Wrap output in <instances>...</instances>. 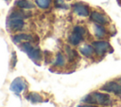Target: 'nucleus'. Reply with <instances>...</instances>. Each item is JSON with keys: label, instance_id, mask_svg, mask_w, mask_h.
I'll use <instances>...</instances> for the list:
<instances>
[{"label": "nucleus", "instance_id": "1", "mask_svg": "<svg viewBox=\"0 0 121 107\" xmlns=\"http://www.w3.org/2000/svg\"><path fill=\"white\" fill-rule=\"evenodd\" d=\"M81 101L89 104H99V105H110L112 99L110 95L101 92H93L81 99Z\"/></svg>", "mask_w": 121, "mask_h": 107}, {"label": "nucleus", "instance_id": "2", "mask_svg": "<svg viewBox=\"0 0 121 107\" xmlns=\"http://www.w3.org/2000/svg\"><path fill=\"white\" fill-rule=\"evenodd\" d=\"M25 17L26 16L24 15V12L14 11L10 13L7 21V27L10 30H13V31H18V30L23 29L25 26V22H24Z\"/></svg>", "mask_w": 121, "mask_h": 107}, {"label": "nucleus", "instance_id": "3", "mask_svg": "<svg viewBox=\"0 0 121 107\" xmlns=\"http://www.w3.org/2000/svg\"><path fill=\"white\" fill-rule=\"evenodd\" d=\"M22 49L27 54V56L32 61H34L36 62H39V61H41V59H42V52H41V50H40L39 47L33 46L30 43L26 42V43L23 44Z\"/></svg>", "mask_w": 121, "mask_h": 107}, {"label": "nucleus", "instance_id": "4", "mask_svg": "<svg viewBox=\"0 0 121 107\" xmlns=\"http://www.w3.org/2000/svg\"><path fill=\"white\" fill-rule=\"evenodd\" d=\"M84 34H85V28L81 26H76L73 29V32L68 38L69 43L72 44L73 45H78L82 41Z\"/></svg>", "mask_w": 121, "mask_h": 107}, {"label": "nucleus", "instance_id": "5", "mask_svg": "<svg viewBox=\"0 0 121 107\" xmlns=\"http://www.w3.org/2000/svg\"><path fill=\"white\" fill-rule=\"evenodd\" d=\"M26 88H27V83H26V80L21 78V77H18V78L14 79L12 80V82L10 83V86H9L10 91H12L13 93H15L17 95L24 92Z\"/></svg>", "mask_w": 121, "mask_h": 107}, {"label": "nucleus", "instance_id": "6", "mask_svg": "<svg viewBox=\"0 0 121 107\" xmlns=\"http://www.w3.org/2000/svg\"><path fill=\"white\" fill-rule=\"evenodd\" d=\"M100 89L102 91L113 93L115 95H121V84H119L115 81H109V82L103 84Z\"/></svg>", "mask_w": 121, "mask_h": 107}, {"label": "nucleus", "instance_id": "7", "mask_svg": "<svg viewBox=\"0 0 121 107\" xmlns=\"http://www.w3.org/2000/svg\"><path fill=\"white\" fill-rule=\"evenodd\" d=\"M92 45H93L95 53L97 55H100V56L105 54L108 51V49L111 47L109 43L106 42V41H95V42L93 43Z\"/></svg>", "mask_w": 121, "mask_h": 107}, {"label": "nucleus", "instance_id": "8", "mask_svg": "<svg viewBox=\"0 0 121 107\" xmlns=\"http://www.w3.org/2000/svg\"><path fill=\"white\" fill-rule=\"evenodd\" d=\"M73 9H74V11L78 15V16H83V17H86L89 15V9L87 6L83 5L82 3H76L73 5Z\"/></svg>", "mask_w": 121, "mask_h": 107}, {"label": "nucleus", "instance_id": "9", "mask_svg": "<svg viewBox=\"0 0 121 107\" xmlns=\"http://www.w3.org/2000/svg\"><path fill=\"white\" fill-rule=\"evenodd\" d=\"M90 19L93 22H95V24H99V25H105V24L108 23V20H107L106 16L103 15L102 13L98 12V11H93V12H91Z\"/></svg>", "mask_w": 121, "mask_h": 107}, {"label": "nucleus", "instance_id": "10", "mask_svg": "<svg viewBox=\"0 0 121 107\" xmlns=\"http://www.w3.org/2000/svg\"><path fill=\"white\" fill-rule=\"evenodd\" d=\"M31 40H32V37L30 35L25 34V33H23V34H17V35H14L12 37V41L14 43H16V44H19V43H22V42H24V43L30 42Z\"/></svg>", "mask_w": 121, "mask_h": 107}, {"label": "nucleus", "instance_id": "11", "mask_svg": "<svg viewBox=\"0 0 121 107\" xmlns=\"http://www.w3.org/2000/svg\"><path fill=\"white\" fill-rule=\"evenodd\" d=\"M94 32H95V37L97 38H103L106 34V30L104 27H102V25H99V24L94 25Z\"/></svg>", "mask_w": 121, "mask_h": 107}, {"label": "nucleus", "instance_id": "12", "mask_svg": "<svg viewBox=\"0 0 121 107\" xmlns=\"http://www.w3.org/2000/svg\"><path fill=\"white\" fill-rule=\"evenodd\" d=\"M27 99L29 101H31L32 103H40V102H43V97L38 94V93H35V92H31L27 95Z\"/></svg>", "mask_w": 121, "mask_h": 107}, {"label": "nucleus", "instance_id": "13", "mask_svg": "<svg viewBox=\"0 0 121 107\" xmlns=\"http://www.w3.org/2000/svg\"><path fill=\"white\" fill-rule=\"evenodd\" d=\"M79 51H80V53H81L83 56H85V57H90V56H92V54L94 53L95 49H94L93 45H83V46L80 47Z\"/></svg>", "mask_w": 121, "mask_h": 107}, {"label": "nucleus", "instance_id": "14", "mask_svg": "<svg viewBox=\"0 0 121 107\" xmlns=\"http://www.w3.org/2000/svg\"><path fill=\"white\" fill-rule=\"evenodd\" d=\"M15 5L18 8L24 9H28L33 8V4L31 2H29L28 0H18V1H16Z\"/></svg>", "mask_w": 121, "mask_h": 107}, {"label": "nucleus", "instance_id": "15", "mask_svg": "<svg viewBox=\"0 0 121 107\" xmlns=\"http://www.w3.org/2000/svg\"><path fill=\"white\" fill-rule=\"evenodd\" d=\"M53 64H54V66H63L65 64V58L60 52H59L57 54L55 62H54Z\"/></svg>", "mask_w": 121, "mask_h": 107}, {"label": "nucleus", "instance_id": "16", "mask_svg": "<svg viewBox=\"0 0 121 107\" xmlns=\"http://www.w3.org/2000/svg\"><path fill=\"white\" fill-rule=\"evenodd\" d=\"M51 1L52 0H35L37 6L41 9H47L50 6Z\"/></svg>", "mask_w": 121, "mask_h": 107}, {"label": "nucleus", "instance_id": "17", "mask_svg": "<svg viewBox=\"0 0 121 107\" xmlns=\"http://www.w3.org/2000/svg\"><path fill=\"white\" fill-rule=\"evenodd\" d=\"M66 52H67V55H68V58H69V60L72 62L73 60H75L76 59V57H77V52L75 51V50H73V49H71L69 46H66Z\"/></svg>", "mask_w": 121, "mask_h": 107}, {"label": "nucleus", "instance_id": "18", "mask_svg": "<svg viewBox=\"0 0 121 107\" xmlns=\"http://www.w3.org/2000/svg\"><path fill=\"white\" fill-rule=\"evenodd\" d=\"M54 4H55L56 8H59V9H67L68 8L63 0H55Z\"/></svg>", "mask_w": 121, "mask_h": 107}, {"label": "nucleus", "instance_id": "19", "mask_svg": "<svg viewBox=\"0 0 121 107\" xmlns=\"http://www.w3.org/2000/svg\"><path fill=\"white\" fill-rule=\"evenodd\" d=\"M78 107H97V106H94V105H91V104H81V105H78Z\"/></svg>", "mask_w": 121, "mask_h": 107}]
</instances>
